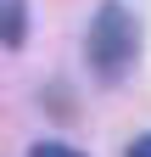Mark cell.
I'll list each match as a JSON object with an SVG mask.
<instances>
[{
  "mask_svg": "<svg viewBox=\"0 0 151 157\" xmlns=\"http://www.w3.org/2000/svg\"><path fill=\"white\" fill-rule=\"evenodd\" d=\"M123 157H151V135H140V140H134V146H129Z\"/></svg>",
  "mask_w": 151,
  "mask_h": 157,
  "instance_id": "obj_4",
  "label": "cell"
},
{
  "mask_svg": "<svg viewBox=\"0 0 151 157\" xmlns=\"http://www.w3.org/2000/svg\"><path fill=\"white\" fill-rule=\"evenodd\" d=\"M84 56H90V67H95L101 84H118V78L134 67V56H140V23H134V11L118 6V0H106L95 11V23H90Z\"/></svg>",
  "mask_w": 151,
  "mask_h": 157,
  "instance_id": "obj_1",
  "label": "cell"
},
{
  "mask_svg": "<svg viewBox=\"0 0 151 157\" xmlns=\"http://www.w3.org/2000/svg\"><path fill=\"white\" fill-rule=\"evenodd\" d=\"M28 157H84V151H73V146H62V140H39Z\"/></svg>",
  "mask_w": 151,
  "mask_h": 157,
  "instance_id": "obj_3",
  "label": "cell"
},
{
  "mask_svg": "<svg viewBox=\"0 0 151 157\" xmlns=\"http://www.w3.org/2000/svg\"><path fill=\"white\" fill-rule=\"evenodd\" d=\"M28 39V0H0V45L17 51Z\"/></svg>",
  "mask_w": 151,
  "mask_h": 157,
  "instance_id": "obj_2",
  "label": "cell"
}]
</instances>
